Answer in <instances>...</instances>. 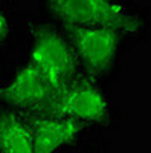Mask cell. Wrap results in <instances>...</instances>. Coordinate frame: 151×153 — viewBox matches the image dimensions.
<instances>
[{
    "mask_svg": "<svg viewBox=\"0 0 151 153\" xmlns=\"http://www.w3.org/2000/svg\"><path fill=\"white\" fill-rule=\"evenodd\" d=\"M49 9L70 29L105 26L119 34L134 31V19L118 0H49Z\"/></svg>",
    "mask_w": 151,
    "mask_h": 153,
    "instance_id": "1",
    "label": "cell"
},
{
    "mask_svg": "<svg viewBox=\"0 0 151 153\" xmlns=\"http://www.w3.org/2000/svg\"><path fill=\"white\" fill-rule=\"evenodd\" d=\"M47 113L85 126L105 121L108 117V104L99 87L90 78L75 75L55 91Z\"/></svg>",
    "mask_w": 151,
    "mask_h": 153,
    "instance_id": "2",
    "label": "cell"
},
{
    "mask_svg": "<svg viewBox=\"0 0 151 153\" xmlns=\"http://www.w3.org/2000/svg\"><path fill=\"white\" fill-rule=\"evenodd\" d=\"M31 61L55 89L72 80L80 65L70 40L49 28H37L34 31Z\"/></svg>",
    "mask_w": 151,
    "mask_h": 153,
    "instance_id": "3",
    "label": "cell"
},
{
    "mask_svg": "<svg viewBox=\"0 0 151 153\" xmlns=\"http://www.w3.org/2000/svg\"><path fill=\"white\" fill-rule=\"evenodd\" d=\"M57 89L29 60L12 80L0 86V98L23 113H47Z\"/></svg>",
    "mask_w": 151,
    "mask_h": 153,
    "instance_id": "4",
    "label": "cell"
},
{
    "mask_svg": "<svg viewBox=\"0 0 151 153\" xmlns=\"http://www.w3.org/2000/svg\"><path fill=\"white\" fill-rule=\"evenodd\" d=\"M119 32L105 26L73 28L70 43L80 65L90 75H98L110 68L118 52Z\"/></svg>",
    "mask_w": 151,
    "mask_h": 153,
    "instance_id": "5",
    "label": "cell"
},
{
    "mask_svg": "<svg viewBox=\"0 0 151 153\" xmlns=\"http://www.w3.org/2000/svg\"><path fill=\"white\" fill-rule=\"evenodd\" d=\"M37 153H57L72 143L82 130V124L52 113H28Z\"/></svg>",
    "mask_w": 151,
    "mask_h": 153,
    "instance_id": "6",
    "label": "cell"
},
{
    "mask_svg": "<svg viewBox=\"0 0 151 153\" xmlns=\"http://www.w3.org/2000/svg\"><path fill=\"white\" fill-rule=\"evenodd\" d=\"M0 153H37L28 113L0 112Z\"/></svg>",
    "mask_w": 151,
    "mask_h": 153,
    "instance_id": "7",
    "label": "cell"
},
{
    "mask_svg": "<svg viewBox=\"0 0 151 153\" xmlns=\"http://www.w3.org/2000/svg\"><path fill=\"white\" fill-rule=\"evenodd\" d=\"M8 31H9V22H8L6 16L0 12V42L6 37Z\"/></svg>",
    "mask_w": 151,
    "mask_h": 153,
    "instance_id": "8",
    "label": "cell"
}]
</instances>
